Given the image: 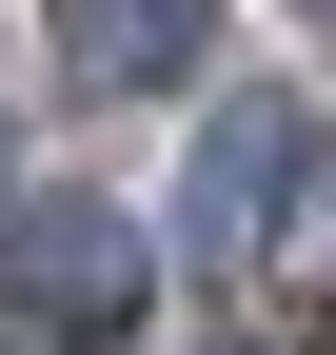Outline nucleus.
I'll return each instance as SVG.
<instances>
[{
  "label": "nucleus",
  "instance_id": "4",
  "mask_svg": "<svg viewBox=\"0 0 336 355\" xmlns=\"http://www.w3.org/2000/svg\"><path fill=\"white\" fill-rule=\"evenodd\" d=\"M258 277L297 296V316H317V296H336V139L297 158V198H277V257H258Z\"/></svg>",
  "mask_w": 336,
  "mask_h": 355
},
{
  "label": "nucleus",
  "instance_id": "2",
  "mask_svg": "<svg viewBox=\"0 0 336 355\" xmlns=\"http://www.w3.org/2000/svg\"><path fill=\"white\" fill-rule=\"evenodd\" d=\"M297 158H317V119H297V99H237L218 139H198L178 217H198V257H218V277H258V257H277V198H297Z\"/></svg>",
  "mask_w": 336,
  "mask_h": 355
},
{
  "label": "nucleus",
  "instance_id": "3",
  "mask_svg": "<svg viewBox=\"0 0 336 355\" xmlns=\"http://www.w3.org/2000/svg\"><path fill=\"white\" fill-rule=\"evenodd\" d=\"M198 40H218V0H60V60L99 79V99H158Z\"/></svg>",
  "mask_w": 336,
  "mask_h": 355
},
{
  "label": "nucleus",
  "instance_id": "1",
  "mask_svg": "<svg viewBox=\"0 0 336 355\" xmlns=\"http://www.w3.org/2000/svg\"><path fill=\"white\" fill-rule=\"evenodd\" d=\"M20 316L40 336H139V296H158V257H139V217L119 198H20Z\"/></svg>",
  "mask_w": 336,
  "mask_h": 355
}]
</instances>
